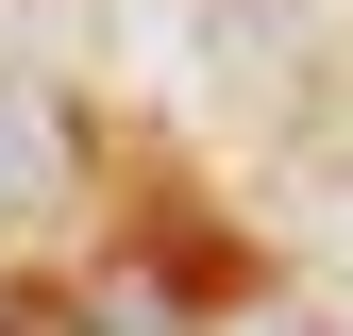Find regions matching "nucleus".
<instances>
[{"label":"nucleus","mask_w":353,"mask_h":336,"mask_svg":"<svg viewBox=\"0 0 353 336\" xmlns=\"http://www.w3.org/2000/svg\"><path fill=\"white\" fill-rule=\"evenodd\" d=\"M68 185H84V118H68L34 67H0V235H34Z\"/></svg>","instance_id":"obj_1"},{"label":"nucleus","mask_w":353,"mask_h":336,"mask_svg":"<svg viewBox=\"0 0 353 336\" xmlns=\"http://www.w3.org/2000/svg\"><path fill=\"white\" fill-rule=\"evenodd\" d=\"M0 336H17V303H0Z\"/></svg>","instance_id":"obj_2"}]
</instances>
